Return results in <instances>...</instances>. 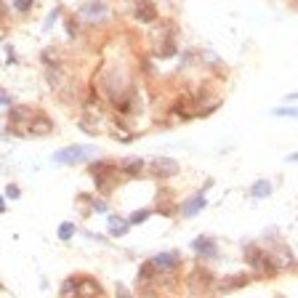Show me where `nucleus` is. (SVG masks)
<instances>
[{"instance_id": "1", "label": "nucleus", "mask_w": 298, "mask_h": 298, "mask_svg": "<svg viewBox=\"0 0 298 298\" xmlns=\"http://www.w3.org/2000/svg\"><path fill=\"white\" fill-rule=\"evenodd\" d=\"M245 253H248L245 258H248V264H250L253 269H258L261 274H274V264H271V258H269L266 253H264V250H258V248H248Z\"/></svg>"}, {"instance_id": "2", "label": "nucleus", "mask_w": 298, "mask_h": 298, "mask_svg": "<svg viewBox=\"0 0 298 298\" xmlns=\"http://www.w3.org/2000/svg\"><path fill=\"white\" fill-rule=\"evenodd\" d=\"M91 155V149L88 147H69V149H62V152H56L54 155V160L59 163V165H72V163H83L85 157Z\"/></svg>"}, {"instance_id": "3", "label": "nucleus", "mask_w": 298, "mask_h": 298, "mask_svg": "<svg viewBox=\"0 0 298 298\" xmlns=\"http://www.w3.org/2000/svg\"><path fill=\"white\" fill-rule=\"evenodd\" d=\"M176 170H178V165H176V160H170V157H155V160L149 163V173L157 176V178H168V176H173Z\"/></svg>"}, {"instance_id": "4", "label": "nucleus", "mask_w": 298, "mask_h": 298, "mask_svg": "<svg viewBox=\"0 0 298 298\" xmlns=\"http://www.w3.org/2000/svg\"><path fill=\"white\" fill-rule=\"evenodd\" d=\"M133 19H136V22H141V24H152L157 19L155 5H152L149 0H136V3H133Z\"/></svg>"}, {"instance_id": "5", "label": "nucleus", "mask_w": 298, "mask_h": 298, "mask_svg": "<svg viewBox=\"0 0 298 298\" xmlns=\"http://www.w3.org/2000/svg\"><path fill=\"white\" fill-rule=\"evenodd\" d=\"M77 296L80 298H101V285H99L94 277H80V282H77Z\"/></svg>"}, {"instance_id": "6", "label": "nucleus", "mask_w": 298, "mask_h": 298, "mask_svg": "<svg viewBox=\"0 0 298 298\" xmlns=\"http://www.w3.org/2000/svg\"><path fill=\"white\" fill-rule=\"evenodd\" d=\"M27 128H30V133H32V136H45V133H51V131H54V123H51L48 117L35 115V117H32V123L27 125Z\"/></svg>"}, {"instance_id": "7", "label": "nucleus", "mask_w": 298, "mask_h": 298, "mask_svg": "<svg viewBox=\"0 0 298 298\" xmlns=\"http://www.w3.org/2000/svg\"><path fill=\"white\" fill-rule=\"evenodd\" d=\"M248 280H250V277L237 274V277H229V280H218L216 288L221 290V293H229V290H237V288H242V285H248Z\"/></svg>"}, {"instance_id": "8", "label": "nucleus", "mask_w": 298, "mask_h": 298, "mask_svg": "<svg viewBox=\"0 0 298 298\" xmlns=\"http://www.w3.org/2000/svg\"><path fill=\"white\" fill-rule=\"evenodd\" d=\"M202 208H205V195L200 192L197 197H192V200H187V202L181 205V213L184 216H195V213H200Z\"/></svg>"}, {"instance_id": "9", "label": "nucleus", "mask_w": 298, "mask_h": 298, "mask_svg": "<svg viewBox=\"0 0 298 298\" xmlns=\"http://www.w3.org/2000/svg\"><path fill=\"white\" fill-rule=\"evenodd\" d=\"M104 14H107V5H104L101 0H96V3H88V5H83V11H80V16H85V19H101Z\"/></svg>"}, {"instance_id": "10", "label": "nucleus", "mask_w": 298, "mask_h": 298, "mask_svg": "<svg viewBox=\"0 0 298 298\" xmlns=\"http://www.w3.org/2000/svg\"><path fill=\"white\" fill-rule=\"evenodd\" d=\"M192 248H195L197 253L208 256V258H213V256L218 253V250H216V242L208 240V237H200V240H195V242H192Z\"/></svg>"}, {"instance_id": "11", "label": "nucleus", "mask_w": 298, "mask_h": 298, "mask_svg": "<svg viewBox=\"0 0 298 298\" xmlns=\"http://www.w3.org/2000/svg\"><path fill=\"white\" fill-rule=\"evenodd\" d=\"M152 264H155L157 269H173L178 264V253H176V250H173V253H160V256L152 258Z\"/></svg>"}, {"instance_id": "12", "label": "nucleus", "mask_w": 298, "mask_h": 298, "mask_svg": "<svg viewBox=\"0 0 298 298\" xmlns=\"http://www.w3.org/2000/svg\"><path fill=\"white\" fill-rule=\"evenodd\" d=\"M77 282H80V277H67L62 282V298H80L77 296Z\"/></svg>"}, {"instance_id": "13", "label": "nucleus", "mask_w": 298, "mask_h": 298, "mask_svg": "<svg viewBox=\"0 0 298 298\" xmlns=\"http://www.w3.org/2000/svg\"><path fill=\"white\" fill-rule=\"evenodd\" d=\"M131 224L128 221H123V218H117V216H109V234L112 237H123L125 232H128Z\"/></svg>"}, {"instance_id": "14", "label": "nucleus", "mask_w": 298, "mask_h": 298, "mask_svg": "<svg viewBox=\"0 0 298 298\" xmlns=\"http://www.w3.org/2000/svg\"><path fill=\"white\" fill-rule=\"evenodd\" d=\"M250 195L253 197H269L271 195V184L269 181H256L253 189H250Z\"/></svg>"}, {"instance_id": "15", "label": "nucleus", "mask_w": 298, "mask_h": 298, "mask_svg": "<svg viewBox=\"0 0 298 298\" xmlns=\"http://www.w3.org/2000/svg\"><path fill=\"white\" fill-rule=\"evenodd\" d=\"M120 168H123V173L136 176L138 170H141V160H123V163H120Z\"/></svg>"}, {"instance_id": "16", "label": "nucleus", "mask_w": 298, "mask_h": 298, "mask_svg": "<svg viewBox=\"0 0 298 298\" xmlns=\"http://www.w3.org/2000/svg\"><path fill=\"white\" fill-rule=\"evenodd\" d=\"M155 271H157V266H155V264H144V266H141V271H138V280H141V282H149L152 280V277H155Z\"/></svg>"}, {"instance_id": "17", "label": "nucleus", "mask_w": 298, "mask_h": 298, "mask_svg": "<svg viewBox=\"0 0 298 298\" xmlns=\"http://www.w3.org/2000/svg\"><path fill=\"white\" fill-rule=\"evenodd\" d=\"M72 232H75V224H62V227H59V237H62V240H69Z\"/></svg>"}, {"instance_id": "18", "label": "nucleus", "mask_w": 298, "mask_h": 298, "mask_svg": "<svg viewBox=\"0 0 298 298\" xmlns=\"http://www.w3.org/2000/svg\"><path fill=\"white\" fill-rule=\"evenodd\" d=\"M274 117H298V109H288V107H280V109H274L271 112Z\"/></svg>"}, {"instance_id": "19", "label": "nucleus", "mask_w": 298, "mask_h": 298, "mask_svg": "<svg viewBox=\"0 0 298 298\" xmlns=\"http://www.w3.org/2000/svg\"><path fill=\"white\" fill-rule=\"evenodd\" d=\"M149 213H152V210H138L136 216H131V218H128V224H141V221H147Z\"/></svg>"}, {"instance_id": "20", "label": "nucleus", "mask_w": 298, "mask_h": 298, "mask_svg": "<svg viewBox=\"0 0 298 298\" xmlns=\"http://www.w3.org/2000/svg\"><path fill=\"white\" fill-rule=\"evenodd\" d=\"M5 195H8L11 200H16V197L22 195V192H19V187H16V184H8V187H5Z\"/></svg>"}, {"instance_id": "21", "label": "nucleus", "mask_w": 298, "mask_h": 298, "mask_svg": "<svg viewBox=\"0 0 298 298\" xmlns=\"http://www.w3.org/2000/svg\"><path fill=\"white\" fill-rule=\"evenodd\" d=\"M16 11H30L32 8V0H14Z\"/></svg>"}, {"instance_id": "22", "label": "nucleus", "mask_w": 298, "mask_h": 298, "mask_svg": "<svg viewBox=\"0 0 298 298\" xmlns=\"http://www.w3.org/2000/svg\"><path fill=\"white\" fill-rule=\"evenodd\" d=\"M115 293H117V298H133V296L128 293V290H125V285H120V282L115 285Z\"/></svg>"}, {"instance_id": "23", "label": "nucleus", "mask_w": 298, "mask_h": 298, "mask_svg": "<svg viewBox=\"0 0 298 298\" xmlns=\"http://www.w3.org/2000/svg\"><path fill=\"white\" fill-rule=\"evenodd\" d=\"M91 205H94V208L99 210V213H107V205H104L101 200H91Z\"/></svg>"}, {"instance_id": "24", "label": "nucleus", "mask_w": 298, "mask_h": 298, "mask_svg": "<svg viewBox=\"0 0 298 298\" xmlns=\"http://www.w3.org/2000/svg\"><path fill=\"white\" fill-rule=\"evenodd\" d=\"M5 19V8H3V0H0V22Z\"/></svg>"}, {"instance_id": "25", "label": "nucleus", "mask_w": 298, "mask_h": 298, "mask_svg": "<svg viewBox=\"0 0 298 298\" xmlns=\"http://www.w3.org/2000/svg\"><path fill=\"white\" fill-rule=\"evenodd\" d=\"M0 213H5V200L0 197Z\"/></svg>"}, {"instance_id": "26", "label": "nucleus", "mask_w": 298, "mask_h": 298, "mask_svg": "<svg viewBox=\"0 0 298 298\" xmlns=\"http://www.w3.org/2000/svg\"><path fill=\"white\" fill-rule=\"evenodd\" d=\"M288 160H290V163H298V152H296V155H290Z\"/></svg>"}, {"instance_id": "27", "label": "nucleus", "mask_w": 298, "mask_h": 298, "mask_svg": "<svg viewBox=\"0 0 298 298\" xmlns=\"http://www.w3.org/2000/svg\"><path fill=\"white\" fill-rule=\"evenodd\" d=\"M288 99H290V101H296V99H298V94H290Z\"/></svg>"}]
</instances>
